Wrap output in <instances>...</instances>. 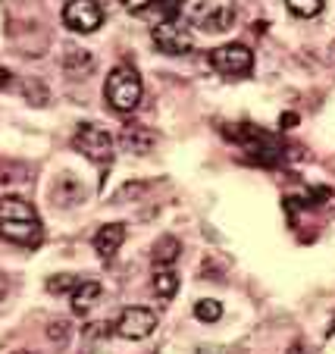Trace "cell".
Listing matches in <instances>:
<instances>
[{"label": "cell", "instance_id": "603a6c76", "mask_svg": "<svg viewBox=\"0 0 335 354\" xmlns=\"http://www.w3.org/2000/svg\"><path fill=\"white\" fill-rule=\"evenodd\" d=\"M7 295H10V279H7L3 273H0V301L7 298Z\"/></svg>", "mask_w": 335, "mask_h": 354}, {"label": "cell", "instance_id": "5b68a950", "mask_svg": "<svg viewBox=\"0 0 335 354\" xmlns=\"http://www.w3.org/2000/svg\"><path fill=\"white\" fill-rule=\"evenodd\" d=\"M107 13L97 0H69L66 7H63V22H66L73 32L79 35H91L104 26Z\"/></svg>", "mask_w": 335, "mask_h": 354}, {"label": "cell", "instance_id": "9c48e42d", "mask_svg": "<svg viewBox=\"0 0 335 354\" xmlns=\"http://www.w3.org/2000/svg\"><path fill=\"white\" fill-rule=\"evenodd\" d=\"M122 241H126V226L122 223H107V226H101L94 232V251H97V257L110 261L119 251Z\"/></svg>", "mask_w": 335, "mask_h": 354}, {"label": "cell", "instance_id": "4fadbf2b", "mask_svg": "<svg viewBox=\"0 0 335 354\" xmlns=\"http://www.w3.org/2000/svg\"><path fill=\"white\" fill-rule=\"evenodd\" d=\"M151 286H154V292L160 295V298H173V295L179 292V276H175V270H169V267H157Z\"/></svg>", "mask_w": 335, "mask_h": 354}, {"label": "cell", "instance_id": "ac0fdd59", "mask_svg": "<svg viewBox=\"0 0 335 354\" xmlns=\"http://www.w3.org/2000/svg\"><path fill=\"white\" fill-rule=\"evenodd\" d=\"M82 279H75V276H69V273H60V276H50L47 279V292H54V295H60V292H73L75 286H79Z\"/></svg>", "mask_w": 335, "mask_h": 354}, {"label": "cell", "instance_id": "52a82bcc", "mask_svg": "<svg viewBox=\"0 0 335 354\" xmlns=\"http://www.w3.org/2000/svg\"><path fill=\"white\" fill-rule=\"evenodd\" d=\"M210 63L220 75H248L254 69V54H251L245 44H226V47H216L210 54Z\"/></svg>", "mask_w": 335, "mask_h": 354}, {"label": "cell", "instance_id": "7402d4cb", "mask_svg": "<svg viewBox=\"0 0 335 354\" xmlns=\"http://www.w3.org/2000/svg\"><path fill=\"white\" fill-rule=\"evenodd\" d=\"M10 82H13V73H10V69H3V66H0V91H7V88H10Z\"/></svg>", "mask_w": 335, "mask_h": 354}, {"label": "cell", "instance_id": "3957f363", "mask_svg": "<svg viewBox=\"0 0 335 354\" xmlns=\"http://www.w3.org/2000/svg\"><path fill=\"white\" fill-rule=\"evenodd\" d=\"M191 26L207 35H222L235 26V3L232 0H201L191 10Z\"/></svg>", "mask_w": 335, "mask_h": 354}, {"label": "cell", "instance_id": "e0dca14e", "mask_svg": "<svg viewBox=\"0 0 335 354\" xmlns=\"http://www.w3.org/2000/svg\"><path fill=\"white\" fill-rule=\"evenodd\" d=\"M195 317L201 323H216L222 317V304H220V301H213V298L198 301V304H195Z\"/></svg>", "mask_w": 335, "mask_h": 354}, {"label": "cell", "instance_id": "8992f818", "mask_svg": "<svg viewBox=\"0 0 335 354\" xmlns=\"http://www.w3.org/2000/svg\"><path fill=\"white\" fill-rule=\"evenodd\" d=\"M154 329H157V314L148 308H126L113 323V333L119 335V339H128V342L148 339Z\"/></svg>", "mask_w": 335, "mask_h": 354}, {"label": "cell", "instance_id": "30bf717a", "mask_svg": "<svg viewBox=\"0 0 335 354\" xmlns=\"http://www.w3.org/2000/svg\"><path fill=\"white\" fill-rule=\"evenodd\" d=\"M50 198L60 207H73V204H82L85 201V188L75 176H57V182L50 185Z\"/></svg>", "mask_w": 335, "mask_h": 354}, {"label": "cell", "instance_id": "d4e9b609", "mask_svg": "<svg viewBox=\"0 0 335 354\" xmlns=\"http://www.w3.org/2000/svg\"><path fill=\"white\" fill-rule=\"evenodd\" d=\"M13 354H35V351H13Z\"/></svg>", "mask_w": 335, "mask_h": 354}, {"label": "cell", "instance_id": "44dd1931", "mask_svg": "<svg viewBox=\"0 0 335 354\" xmlns=\"http://www.w3.org/2000/svg\"><path fill=\"white\" fill-rule=\"evenodd\" d=\"M122 3H126V10H132V13H141V10L148 7L151 0H122Z\"/></svg>", "mask_w": 335, "mask_h": 354}, {"label": "cell", "instance_id": "6da1fadb", "mask_svg": "<svg viewBox=\"0 0 335 354\" xmlns=\"http://www.w3.org/2000/svg\"><path fill=\"white\" fill-rule=\"evenodd\" d=\"M0 235L13 245L35 248L41 241V216L22 198H0Z\"/></svg>", "mask_w": 335, "mask_h": 354}, {"label": "cell", "instance_id": "5bb4252c", "mask_svg": "<svg viewBox=\"0 0 335 354\" xmlns=\"http://www.w3.org/2000/svg\"><path fill=\"white\" fill-rule=\"evenodd\" d=\"M179 251H182V241L173 239V235H166V239H160L154 245V263L157 267H169V263L179 257Z\"/></svg>", "mask_w": 335, "mask_h": 354}, {"label": "cell", "instance_id": "2e32d148", "mask_svg": "<svg viewBox=\"0 0 335 354\" xmlns=\"http://www.w3.org/2000/svg\"><path fill=\"white\" fill-rule=\"evenodd\" d=\"M285 7H289L291 16H301V19H314V16L323 13L326 0H285Z\"/></svg>", "mask_w": 335, "mask_h": 354}, {"label": "cell", "instance_id": "7a4b0ae2", "mask_svg": "<svg viewBox=\"0 0 335 354\" xmlns=\"http://www.w3.org/2000/svg\"><path fill=\"white\" fill-rule=\"evenodd\" d=\"M107 100L116 113H132L141 100V79L132 66H116L107 75Z\"/></svg>", "mask_w": 335, "mask_h": 354}, {"label": "cell", "instance_id": "7c38bea8", "mask_svg": "<svg viewBox=\"0 0 335 354\" xmlns=\"http://www.w3.org/2000/svg\"><path fill=\"white\" fill-rule=\"evenodd\" d=\"M119 141H122V147H126L128 154H148L151 147L157 145V135L144 126H128V129H122Z\"/></svg>", "mask_w": 335, "mask_h": 354}, {"label": "cell", "instance_id": "277c9868", "mask_svg": "<svg viewBox=\"0 0 335 354\" xmlns=\"http://www.w3.org/2000/svg\"><path fill=\"white\" fill-rule=\"evenodd\" d=\"M73 145H75V151H82V154L94 163H110L113 160V138H110L107 129L94 126V122H82L79 132H75V138H73Z\"/></svg>", "mask_w": 335, "mask_h": 354}, {"label": "cell", "instance_id": "ba28073f", "mask_svg": "<svg viewBox=\"0 0 335 354\" xmlns=\"http://www.w3.org/2000/svg\"><path fill=\"white\" fill-rule=\"evenodd\" d=\"M151 41H154V47L160 50V54H169V57H182L191 50V35H188V28L175 26V22H160V26L154 28V35H151Z\"/></svg>", "mask_w": 335, "mask_h": 354}, {"label": "cell", "instance_id": "cb8c5ba5", "mask_svg": "<svg viewBox=\"0 0 335 354\" xmlns=\"http://www.w3.org/2000/svg\"><path fill=\"white\" fill-rule=\"evenodd\" d=\"M289 354H307V348H304V345H298V342H295V345H291V351Z\"/></svg>", "mask_w": 335, "mask_h": 354}, {"label": "cell", "instance_id": "8fae6325", "mask_svg": "<svg viewBox=\"0 0 335 354\" xmlns=\"http://www.w3.org/2000/svg\"><path fill=\"white\" fill-rule=\"evenodd\" d=\"M101 295H104V288H101V282H94V279H82L79 286L69 292V301H73V310L75 314H88V310L101 301Z\"/></svg>", "mask_w": 335, "mask_h": 354}, {"label": "cell", "instance_id": "9a60e30c", "mask_svg": "<svg viewBox=\"0 0 335 354\" xmlns=\"http://www.w3.org/2000/svg\"><path fill=\"white\" fill-rule=\"evenodd\" d=\"M63 69H66V73H75V75L91 73V54H88V50H82V47L66 50V57H63Z\"/></svg>", "mask_w": 335, "mask_h": 354}, {"label": "cell", "instance_id": "d6986e66", "mask_svg": "<svg viewBox=\"0 0 335 354\" xmlns=\"http://www.w3.org/2000/svg\"><path fill=\"white\" fill-rule=\"evenodd\" d=\"M47 339L57 342V345H63V342L69 339V323L66 320H54L50 326H47Z\"/></svg>", "mask_w": 335, "mask_h": 354}, {"label": "cell", "instance_id": "ffe728a7", "mask_svg": "<svg viewBox=\"0 0 335 354\" xmlns=\"http://www.w3.org/2000/svg\"><path fill=\"white\" fill-rule=\"evenodd\" d=\"M151 3H154L163 16H169V19H173V16L179 13V7H182V0H151Z\"/></svg>", "mask_w": 335, "mask_h": 354}]
</instances>
